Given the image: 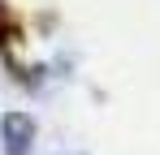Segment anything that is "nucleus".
Returning <instances> with one entry per match:
<instances>
[{"instance_id":"1","label":"nucleus","mask_w":160,"mask_h":155,"mask_svg":"<svg viewBox=\"0 0 160 155\" xmlns=\"http://www.w3.org/2000/svg\"><path fill=\"white\" fill-rule=\"evenodd\" d=\"M0 134H4V155H30V138H35V121L26 112H9L0 121Z\"/></svg>"}]
</instances>
